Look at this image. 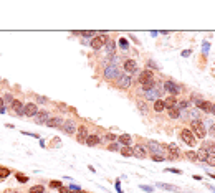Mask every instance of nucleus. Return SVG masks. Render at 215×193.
Returning <instances> with one entry per match:
<instances>
[{
	"instance_id": "nucleus-39",
	"label": "nucleus",
	"mask_w": 215,
	"mask_h": 193,
	"mask_svg": "<svg viewBox=\"0 0 215 193\" xmlns=\"http://www.w3.org/2000/svg\"><path fill=\"white\" fill-rule=\"evenodd\" d=\"M119 45H121V48H122V50H128V48H129V45H128V41H126L124 40V38H119Z\"/></svg>"
},
{
	"instance_id": "nucleus-12",
	"label": "nucleus",
	"mask_w": 215,
	"mask_h": 193,
	"mask_svg": "<svg viewBox=\"0 0 215 193\" xmlns=\"http://www.w3.org/2000/svg\"><path fill=\"white\" fill-rule=\"evenodd\" d=\"M124 71L128 73L129 76H131L132 73L137 71V65H136L134 59H126V61H124Z\"/></svg>"
},
{
	"instance_id": "nucleus-54",
	"label": "nucleus",
	"mask_w": 215,
	"mask_h": 193,
	"mask_svg": "<svg viewBox=\"0 0 215 193\" xmlns=\"http://www.w3.org/2000/svg\"><path fill=\"white\" fill-rule=\"evenodd\" d=\"M70 188H71L73 191H80V187H76V185H71V187H70Z\"/></svg>"
},
{
	"instance_id": "nucleus-43",
	"label": "nucleus",
	"mask_w": 215,
	"mask_h": 193,
	"mask_svg": "<svg viewBox=\"0 0 215 193\" xmlns=\"http://www.w3.org/2000/svg\"><path fill=\"white\" fill-rule=\"evenodd\" d=\"M108 149L109 150H112V152H116V150H119V145H118V144H109V145H108Z\"/></svg>"
},
{
	"instance_id": "nucleus-2",
	"label": "nucleus",
	"mask_w": 215,
	"mask_h": 193,
	"mask_svg": "<svg viewBox=\"0 0 215 193\" xmlns=\"http://www.w3.org/2000/svg\"><path fill=\"white\" fill-rule=\"evenodd\" d=\"M181 139H182V142H185L189 147H195L197 145V139H195V135L192 134L190 129H182L181 131Z\"/></svg>"
},
{
	"instance_id": "nucleus-47",
	"label": "nucleus",
	"mask_w": 215,
	"mask_h": 193,
	"mask_svg": "<svg viewBox=\"0 0 215 193\" xmlns=\"http://www.w3.org/2000/svg\"><path fill=\"white\" fill-rule=\"evenodd\" d=\"M152 160H154V162H162L164 157H162V155H152Z\"/></svg>"
},
{
	"instance_id": "nucleus-5",
	"label": "nucleus",
	"mask_w": 215,
	"mask_h": 193,
	"mask_svg": "<svg viewBox=\"0 0 215 193\" xmlns=\"http://www.w3.org/2000/svg\"><path fill=\"white\" fill-rule=\"evenodd\" d=\"M106 40H108V35L104 33V31H101V35L99 36H94L93 40H91V48L93 50H101V48L104 46V43H106Z\"/></svg>"
},
{
	"instance_id": "nucleus-7",
	"label": "nucleus",
	"mask_w": 215,
	"mask_h": 193,
	"mask_svg": "<svg viewBox=\"0 0 215 193\" xmlns=\"http://www.w3.org/2000/svg\"><path fill=\"white\" fill-rule=\"evenodd\" d=\"M132 84V78L129 74H121L118 79H116V86L121 87V89H129Z\"/></svg>"
},
{
	"instance_id": "nucleus-10",
	"label": "nucleus",
	"mask_w": 215,
	"mask_h": 193,
	"mask_svg": "<svg viewBox=\"0 0 215 193\" xmlns=\"http://www.w3.org/2000/svg\"><path fill=\"white\" fill-rule=\"evenodd\" d=\"M12 111H15L18 115H25V104L22 103V101H18V99H13V103H12Z\"/></svg>"
},
{
	"instance_id": "nucleus-19",
	"label": "nucleus",
	"mask_w": 215,
	"mask_h": 193,
	"mask_svg": "<svg viewBox=\"0 0 215 193\" xmlns=\"http://www.w3.org/2000/svg\"><path fill=\"white\" fill-rule=\"evenodd\" d=\"M104 46H106V51H108V55H114V51H116V43H114V40L112 38H108L106 40V43H104Z\"/></svg>"
},
{
	"instance_id": "nucleus-3",
	"label": "nucleus",
	"mask_w": 215,
	"mask_h": 193,
	"mask_svg": "<svg viewBox=\"0 0 215 193\" xmlns=\"http://www.w3.org/2000/svg\"><path fill=\"white\" fill-rule=\"evenodd\" d=\"M162 87H164V93H169L171 96H174V97L177 96L179 93H182V87L179 86V84H175L174 81H171V79L162 84Z\"/></svg>"
},
{
	"instance_id": "nucleus-32",
	"label": "nucleus",
	"mask_w": 215,
	"mask_h": 193,
	"mask_svg": "<svg viewBox=\"0 0 215 193\" xmlns=\"http://www.w3.org/2000/svg\"><path fill=\"white\" fill-rule=\"evenodd\" d=\"M190 106V101L189 99H182L181 103H177V109H185V107Z\"/></svg>"
},
{
	"instance_id": "nucleus-18",
	"label": "nucleus",
	"mask_w": 215,
	"mask_h": 193,
	"mask_svg": "<svg viewBox=\"0 0 215 193\" xmlns=\"http://www.w3.org/2000/svg\"><path fill=\"white\" fill-rule=\"evenodd\" d=\"M118 142L122 144V147H129L132 144V137L129 134H122V135H119V137H118Z\"/></svg>"
},
{
	"instance_id": "nucleus-27",
	"label": "nucleus",
	"mask_w": 215,
	"mask_h": 193,
	"mask_svg": "<svg viewBox=\"0 0 215 193\" xmlns=\"http://www.w3.org/2000/svg\"><path fill=\"white\" fill-rule=\"evenodd\" d=\"M207 157H209V152H207V150L200 149L199 152H197V159H199V160H202V162H205V160H207Z\"/></svg>"
},
{
	"instance_id": "nucleus-8",
	"label": "nucleus",
	"mask_w": 215,
	"mask_h": 193,
	"mask_svg": "<svg viewBox=\"0 0 215 193\" xmlns=\"http://www.w3.org/2000/svg\"><path fill=\"white\" fill-rule=\"evenodd\" d=\"M137 81H139L141 84H147V83H151V81H154V74H152V71H149V69H144V71H141L139 73V78H137Z\"/></svg>"
},
{
	"instance_id": "nucleus-13",
	"label": "nucleus",
	"mask_w": 215,
	"mask_h": 193,
	"mask_svg": "<svg viewBox=\"0 0 215 193\" xmlns=\"http://www.w3.org/2000/svg\"><path fill=\"white\" fill-rule=\"evenodd\" d=\"M50 117H51V115H50V112H48V111H38L37 117H35V122H37V124H47V121Z\"/></svg>"
},
{
	"instance_id": "nucleus-22",
	"label": "nucleus",
	"mask_w": 215,
	"mask_h": 193,
	"mask_svg": "<svg viewBox=\"0 0 215 193\" xmlns=\"http://www.w3.org/2000/svg\"><path fill=\"white\" fill-rule=\"evenodd\" d=\"M187 115L192 121H200V112H199V109H190V111H187Z\"/></svg>"
},
{
	"instance_id": "nucleus-33",
	"label": "nucleus",
	"mask_w": 215,
	"mask_h": 193,
	"mask_svg": "<svg viewBox=\"0 0 215 193\" xmlns=\"http://www.w3.org/2000/svg\"><path fill=\"white\" fill-rule=\"evenodd\" d=\"M43 191H45V188L41 187V185H35V187L30 188V191H28V193H43Z\"/></svg>"
},
{
	"instance_id": "nucleus-41",
	"label": "nucleus",
	"mask_w": 215,
	"mask_h": 193,
	"mask_svg": "<svg viewBox=\"0 0 215 193\" xmlns=\"http://www.w3.org/2000/svg\"><path fill=\"white\" fill-rule=\"evenodd\" d=\"M167 150H169V152H179V147L174 145V144H169V145H167Z\"/></svg>"
},
{
	"instance_id": "nucleus-14",
	"label": "nucleus",
	"mask_w": 215,
	"mask_h": 193,
	"mask_svg": "<svg viewBox=\"0 0 215 193\" xmlns=\"http://www.w3.org/2000/svg\"><path fill=\"white\" fill-rule=\"evenodd\" d=\"M132 155L137 157V159H146V155H147L146 147H142V145H134V147H132Z\"/></svg>"
},
{
	"instance_id": "nucleus-15",
	"label": "nucleus",
	"mask_w": 215,
	"mask_h": 193,
	"mask_svg": "<svg viewBox=\"0 0 215 193\" xmlns=\"http://www.w3.org/2000/svg\"><path fill=\"white\" fill-rule=\"evenodd\" d=\"M86 137H88V129L84 125H80V129L76 131V140L81 144V142H86Z\"/></svg>"
},
{
	"instance_id": "nucleus-4",
	"label": "nucleus",
	"mask_w": 215,
	"mask_h": 193,
	"mask_svg": "<svg viewBox=\"0 0 215 193\" xmlns=\"http://www.w3.org/2000/svg\"><path fill=\"white\" fill-rule=\"evenodd\" d=\"M190 127H192L194 134H195V137L199 139H204L207 135V131H205V125L202 124L200 121H192V124H190Z\"/></svg>"
},
{
	"instance_id": "nucleus-45",
	"label": "nucleus",
	"mask_w": 215,
	"mask_h": 193,
	"mask_svg": "<svg viewBox=\"0 0 215 193\" xmlns=\"http://www.w3.org/2000/svg\"><path fill=\"white\" fill-rule=\"evenodd\" d=\"M37 101H38V104H40V103H41V104H48V99H47V97H40V96H38Z\"/></svg>"
},
{
	"instance_id": "nucleus-17",
	"label": "nucleus",
	"mask_w": 215,
	"mask_h": 193,
	"mask_svg": "<svg viewBox=\"0 0 215 193\" xmlns=\"http://www.w3.org/2000/svg\"><path fill=\"white\" fill-rule=\"evenodd\" d=\"M63 124H65L63 117H50V119L47 121V125H48V127H63Z\"/></svg>"
},
{
	"instance_id": "nucleus-23",
	"label": "nucleus",
	"mask_w": 215,
	"mask_h": 193,
	"mask_svg": "<svg viewBox=\"0 0 215 193\" xmlns=\"http://www.w3.org/2000/svg\"><path fill=\"white\" fill-rule=\"evenodd\" d=\"M197 109H202L204 112H210V109H212V103H209V101H202Z\"/></svg>"
},
{
	"instance_id": "nucleus-29",
	"label": "nucleus",
	"mask_w": 215,
	"mask_h": 193,
	"mask_svg": "<svg viewBox=\"0 0 215 193\" xmlns=\"http://www.w3.org/2000/svg\"><path fill=\"white\" fill-rule=\"evenodd\" d=\"M137 109L142 112V114H147V104L144 101H137Z\"/></svg>"
},
{
	"instance_id": "nucleus-6",
	"label": "nucleus",
	"mask_w": 215,
	"mask_h": 193,
	"mask_svg": "<svg viewBox=\"0 0 215 193\" xmlns=\"http://www.w3.org/2000/svg\"><path fill=\"white\" fill-rule=\"evenodd\" d=\"M103 76H104V79L111 81V79H118L119 76H121V73H119L118 66H106V68H104Z\"/></svg>"
},
{
	"instance_id": "nucleus-40",
	"label": "nucleus",
	"mask_w": 215,
	"mask_h": 193,
	"mask_svg": "<svg viewBox=\"0 0 215 193\" xmlns=\"http://www.w3.org/2000/svg\"><path fill=\"white\" fill-rule=\"evenodd\" d=\"M61 187V182H58V180H51L50 182V188H60Z\"/></svg>"
},
{
	"instance_id": "nucleus-38",
	"label": "nucleus",
	"mask_w": 215,
	"mask_h": 193,
	"mask_svg": "<svg viewBox=\"0 0 215 193\" xmlns=\"http://www.w3.org/2000/svg\"><path fill=\"white\" fill-rule=\"evenodd\" d=\"M15 177H17V180H18V182H22V183H27V182H28V178H27L23 173H17Z\"/></svg>"
},
{
	"instance_id": "nucleus-56",
	"label": "nucleus",
	"mask_w": 215,
	"mask_h": 193,
	"mask_svg": "<svg viewBox=\"0 0 215 193\" xmlns=\"http://www.w3.org/2000/svg\"><path fill=\"white\" fill-rule=\"evenodd\" d=\"M209 175H210L212 178H215V173H212V172H209Z\"/></svg>"
},
{
	"instance_id": "nucleus-46",
	"label": "nucleus",
	"mask_w": 215,
	"mask_h": 193,
	"mask_svg": "<svg viewBox=\"0 0 215 193\" xmlns=\"http://www.w3.org/2000/svg\"><path fill=\"white\" fill-rule=\"evenodd\" d=\"M116 140V139H118V137H116V135L114 134H111V132H109V134H106V137H104V140Z\"/></svg>"
},
{
	"instance_id": "nucleus-50",
	"label": "nucleus",
	"mask_w": 215,
	"mask_h": 193,
	"mask_svg": "<svg viewBox=\"0 0 215 193\" xmlns=\"http://www.w3.org/2000/svg\"><path fill=\"white\" fill-rule=\"evenodd\" d=\"M147 65H149L151 68H154V69H159V65H156V63H154V61H149V63H147Z\"/></svg>"
},
{
	"instance_id": "nucleus-58",
	"label": "nucleus",
	"mask_w": 215,
	"mask_h": 193,
	"mask_svg": "<svg viewBox=\"0 0 215 193\" xmlns=\"http://www.w3.org/2000/svg\"><path fill=\"white\" fill-rule=\"evenodd\" d=\"M78 193H86V191H78Z\"/></svg>"
},
{
	"instance_id": "nucleus-1",
	"label": "nucleus",
	"mask_w": 215,
	"mask_h": 193,
	"mask_svg": "<svg viewBox=\"0 0 215 193\" xmlns=\"http://www.w3.org/2000/svg\"><path fill=\"white\" fill-rule=\"evenodd\" d=\"M162 94H164V87H162L161 83H156V84H154V87L142 91V96H144V99H146V101H157V99H161Z\"/></svg>"
},
{
	"instance_id": "nucleus-16",
	"label": "nucleus",
	"mask_w": 215,
	"mask_h": 193,
	"mask_svg": "<svg viewBox=\"0 0 215 193\" xmlns=\"http://www.w3.org/2000/svg\"><path fill=\"white\" fill-rule=\"evenodd\" d=\"M147 149L152 152V155H161L162 152H164V149H162V145H159L157 142H149L147 144Z\"/></svg>"
},
{
	"instance_id": "nucleus-11",
	"label": "nucleus",
	"mask_w": 215,
	"mask_h": 193,
	"mask_svg": "<svg viewBox=\"0 0 215 193\" xmlns=\"http://www.w3.org/2000/svg\"><path fill=\"white\" fill-rule=\"evenodd\" d=\"M38 114V106L35 103H27L25 104V115L27 117H33Z\"/></svg>"
},
{
	"instance_id": "nucleus-20",
	"label": "nucleus",
	"mask_w": 215,
	"mask_h": 193,
	"mask_svg": "<svg viewBox=\"0 0 215 193\" xmlns=\"http://www.w3.org/2000/svg\"><path fill=\"white\" fill-rule=\"evenodd\" d=\"M164 107L165 109H174V107H177V99H175L174 96H169L167 99L164 101Z\"/></svg>"
},
{
	"instance_id": "nucleus-52",
	"label": "nucleus",
	"mask_w": 215,
	"mask_h": 193,
	"mask_svg": "<svg viewBox=\"0 0 215 193\" xmlns=\"http://www.w3.org/2000/svg\"><path fill=\"white\" fill-rule=\"evenodd\" d=\"M60 193H70V190L65 188V187H60Z\"/></svg>"
},
{
	"instance_id": "nucleus-25",
	"label": "nucleus",
	"mask_w": 215,
	"mask_h": 193,
	"mask_svg": "<svg viewBox=\"0 0 215 193\" xmlns=\"http://www.w3.org/2000/svg\"><path fill=\"white\" fill-rule=\"evenodd\" d=\"M119 152L122 157H132V147H121Z\"/></svg>"
},
{
	"instance_id": "nucleus-57",
	"label": "nucleus",
	"mask_w": 215,
	"mask_h": 193,
	"mask_svg": "<svg viewBox=\"0 0 215 193\" xmlns=\"http://www.w3.org/2000/svg\"><path fill=\"white\" fill-rule=\"evenodd\" d=\"M210 188V190H212V191H215V187H209Z\"/></svg>"
},
{
	"instance_id": "nucleus-55",
	"label": "nucleus",
	"mask_w": 215,
	"mask_h": 193,
	"mask_svg": "<svg viewBox=\"0 0 215 193\" xmlns=\"http://www.w3.org/2000/svg\"><path fill=\"white\" fill-rule=\"evenodd\" d=\"M210 112H212V114L215 115V104H212V109H210Z\"/></svg>"
},
{
	"instance_id": "nucleus-21",
	"label": "nucleus",
	"mask_w": 215,
	"mask_h": 193,
	"mask_svg": "<svg viewBox=\"0 0 215 193\" xmlns=\"http://www.w3.org/2000/svg\"><path fill=\"white\" fill-rule=\"evenodd\" d=\"M86 144L88 147H94V145H98V144H99V137H98V135H88L86 137Z\"/></svg>"
},
{
	"instance_id": "nucleus-51",
	"label": "nucleus",
	"mask_w": 215,
	"mask_h": 193,
	"mask_svg": "<svg viewBox=\"0 0 215 193\" xmlns=\"http://www.w3.org/2000/svg\"><path fill=\"white\" fill-rule=\"evenodd\" d=\"M210 135H212V137H215V124H212V125H210Z\"/></svg>"
},
{
	"instance_id": "nucleus-53",
	"label": "nucleus",
	"mask_w": 215,
	"mask_h": 193,
	"mask_svg": "<svg viewBox=\"0 0 215 193\" xmlns=\"http://www.w3.org/2000/svg\"><path fill=\"white\" fill-rule=\"evenodd\" d=\"M169 172H174V173H182V172L179 170V168H169Z\"/></svg>"
},
{
	"instance_id": "nucleus-44",
	"label": "nucleus",
	"mask_w": 215,
	"mask_h": 193,
	"mask_svg": "<svg viewBox=\"0 0 215 193\" xmlns=\"http://www.w3.org/2000/svg\"><path fill=\"white\" fill-rule=\"evenodd\" d=\"M159 187L165 188V190H177V188H175V187H171V185H164V183H159Z\"/></svg>"
},
{
	"instance_id": "nucleus-42",
	"label": "nucleus",
	"mask_w": 215,
	"mask_h": 193,
	"mask_svg": "<svg viewBox=\"0 0 215 193\" xmlns=\"http://www.w3.org/2000/svg\"><path fill=\"white\" fill-rule=\"evenodd\" d=\"M80 35H81V36H93L94 38V35H96V33H94V31H80Z\"/></svg>"
},
{
	"instance_id": "nucleus-30",
	"label": "nucleus",
	"mask_w": 215,
	"mask_h": 193,
	"mask_svg": "<svg viewBox=\"0 0 215 193\" xmlns=\"http://www.w3.org/2000/svg\"><path fill=\"white\" fill-rule=\"evenodd\" d=\"M185 159L187 160H190V162H197V153L195 152H185Z\"/></svg>"
},
{
	"instance_id": "nucleus-31",
	"label": "nucleus",
	"mask_w": 215,
	"mask_h": 193,
	"mask_svg": "<svg viewBox=\"0 0 215 193\" xmlns=\"http://www.w3.org/2000/svg\"><path fill=\"white\" fill-rule=\"evenodd\" d=\"M190 101H192V103L195 104L197 107H199V104L202 103V97H200L199 94H192V96H190Z\"/></svg>"
},
{
	"instance_id": "nucleus-37",
	"label": "nucleus",
	"mask_w": 215,
	"mask_h": 193,
	"mask_svg": "<svg viewBox=\"0 0 215 193\" xmlns=\"http://www.w3.org/2000/svg\"><path fill=\"white\" fill-rule=\"evenodd\" d=\"M169 159L171 160H179L181 159V152H169Z\"/></svg>"
},
{
	"instance_id": "nucleus-24",
	"label": "nucleus",
	"mask_w": 215,
	"mask_h": 193,
	"mask_svg": "<svg viewBox=\"0 0 215 193\" xmlns=\"http://www.w3.org/2000/svg\"><path fill=\"white\" fill-rule=\"evenodd\" d=\"M165 107H164V101H161V99H157V101H154V111L156 112H162Z\"/></svg>"
},
{
	"instance_id": "nucleus-48",
	"label": "nucleus",
	"mask_w": 215,
	"mask_h": 193,
	"mask_svg": "<svg viewBox=\"0 0 215 193\" xmlns=\"http://www.w3.org/2000/svg\"><path fill=\"white\" fill-rule=\"evenodd\" d=\"M51 145H55V147H60V139H58V137L51 139Z\"/></svg>"
},
{
	"instance_id": "nucleus-26",
	"label": "nucleus",
	"mask_w": 215,
	"mask_h": 193,
	"mask_svg": "<svg viewBox=\"0 0 215 193\" xmlns=\"http://www.w3.org/2000/svg\"><path fill=\"white\" fill-rule=\"evenodd\" d=\"M204 150H207V152H215V144L210 142V140H207V142H204Z\"/></svg>"
},
{
	"instance_id": "nucleus-9",
	"label": "nucleus",
	"mask_w": 215,
	"mask_h": 193,
	"mask_svg": "<svg viewBox=\"0 0 215 193\" xmlns=\"http://www.w3.org/2000/svg\"><path fill=\"white\" fill-rule=\"evenodd\" d=\"M63 131L66 132L68 135H73L76 131H78V125H76L75 121H71V119H68V121H65V124H63Z\"/></svg>"
},
{
	"instance_id": "nucleus-35",
	"label": "nucleus",
	"mask_w": 215,
	"mask_h": 193,
	"mask_svg": "<svg viewBox=\"0 0 215 193\" xmlns=\"http://www.w3.org/2000/svg\"><path fill=\"white\" fill-rule=\"evenodd\" d=\"M169 117H171V119H179V109H177V107L169 109Z\"/></svg>"
},
{
	"instance_id": "nucleus-36",
	"label": "nucleus",
	"mask_w": 215,
	"mask_h": 193,
	"mask_svg": "<svg viewBox=\"0 0 215 193\" xmlns=\"http://www.w3.org/2000/svg\"><path fill=\"white\" fill-rule=\"evenodd\" d=\"M10 175V170L7 167H0V178H7Z\"/></svg>"
},
{
	"instance_id": "nucleus-34",
	"label": "nucleus",
	"mask_w": 215,
	"mask_h": 193,
	"mask_svg": "<svg viewBox=\"0 0 215 193\" xmlns=\"http://www.w3.org/2000/svg\"><path fill=\"white\" fill-rule=\"evenodd\" d=\"M209 165H215V152H209V157H207V160H205Z\"/></svg>"
},
{
	"instance_id": "nucleus-28",
	"label": "nucleus",
	"mask_w": 215,
	"mask_h": 193,
	"mask_svg": "<svg viewBox=\"0 0 215 193\" xmlns=\"http://www.w3.org/2000/svg\"><path fill=\"white\" fill-rule=\"evenodd\" d=\"M12 103H13V96L10 93H7L5 96H3V104H5V106H12Z\"/></svg>"
},
{
	"instance_id": "nucleus-49",
	"label": "nucleus",
	"mask_w": 215,
	"mask_h": 193,
	"mask_svg": "<svg viewBox=\"0 0 215 193\" xmlns=\"http://www.w3.org/2000/svg\"><path fill=\"white\" fill-rule=\"evenodd\" d=\"M0 112H5V104H3V97H0Z\"/></svg>"
}]
</instances>
